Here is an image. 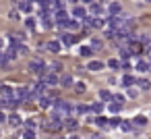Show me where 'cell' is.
Here are the masks:
<instances>
[{
  "mask_svg": "<svg viewBox=\"0 0 151 139\" xmlns=\"http://www.w3.org/2000/svg\"><path fill=\"white\" fill-rule=\"evenodd\" d=\"M25 25H27L29 29H35V19H27V21H25Z\"/></svg>",
  "mask_w": 151,
  "mask_h": 139,
  "instance_id": "cell-38",
  "label": "cell"
},
{
  "mask_svg": "<svg viewBox=\"0 0 151 139\" xmlns=\"http://www.w3.org/2000/svg\"><path fill=\"white\" fill-rule=\"evenodd\" d=\"M106 23H108L106 19H97V17H93V27H95V29H104Z\"/></svg>",
  "mask_w": 151,
  "mask_h": 139,
  "instance_id": "cell-19",
  "label": "cell"
},
{
  "mask_svg": "<svg viewBox=\"0 0 151 139\" xmlns=\"http://www.w3.org/2000/svg\"><path fill=\"white\" fill-rule=\"evenodd\" d=\"M145 2H151V0H145Z\"/></svg>",
  "mask_w": 151,
  "mask_h": 139,
  "instance_id": "cell-51",
  "label": "cell"
},
{
  "mask_svg": "<svg viewBox=\"0 0 151 139\" xmlns=\"http://www.w3.org/2000/svg\"><path fill=\"white\" fill-rule=\"evenodd\" d=\"M137 93H139V91H137L134 87H128V98H137Z\"/></svg>",
  "mask_w": 151,
  "mask_h": 139,
  "instance_id": "cell-39",
  "label": "cell"
},
{
  "mask_svg": "<svg viewBox=\"0 0 151 139\" xmlns=\"http://www.w3.org/2000/svg\"><path fill=\"white\" fill-rule=\"evenodd\" d=\"M120 110H122V104H118V102H112V104H110V112H112V114H116V112H120Z\"/></svg>",
  "mask_w": 151,
  "mask_h": 139,
  "instance_id": "cell-25",
  "label": "cell"
},
{
  "mask_svg": "<svg viewBox=\"0 0 151 139\" xmlns=\"http://www.w3.org/2000/svg\"><path fill=\"white\" fill-rule=\"evenodd\" d=\"M91 110H93V112H97V114H101V110H104V104H101V102H95V104L91 106Z\"/></svg>",
  "mask_w": 151,
  "mask_h": 139,
  "instance_id": "cell-31",
  "label": "cell"
},
{
  "mask_svg": "<svg viewBox=\"0 0 151 139\" xmlns=\"http://www.w3.org/2000/svg\"><path fill=\"white\" fill-rule=\"evenodd\" d=\"M42 77H44L42 81L46 83V87H52V85H58V77H56L54 73H50L48 69H46V71L42 73Z\"/></svg>",
  "mask_w": 151,
  "mask_h": 139,
  "instance_id": "cell-3",
  "label": "cell"
},
{
  "mask_svg": "<svg viewBox=\"0 0 151 139\" xmlns=\"http://www.w3.org/2000/svg\"><path fill=\"white\" fill-rule=\"evenodd\" d=\"M0 50H2V40H0Z\"/></svg>",
  "mask_w": 151,
  "mask_h": 139,
  "instance_id": "cell-48",
  "label": "cell"
},
{
  "mask_svg": "<svg viewBox=\"0 0 151 139\" xmlns=\"http://www.w3.org/2000/svg\"><path fill=\"white\" fill-rule=\"evenodd\" d=\"M132 122H134V125H139V127H143V125H147V118L139 114V116H134V120H132Z\"/></svg>",
  "mask_w": 151,
  "mask_h": 139,
  "instance_id": "cell-29",
  "label": "cell"
},
{
  "mask_svg": "<svg viewBox=\"0 0 151 139\" xmlns=\"http://www.w3.org/2000/svg\"><path fill=\"white\" fill-rule=\"evenodd\" d=\"M15 4H17V9L23 11V13H29V11H31V2H29V0H15Z\"/></svg>",
  "mask_w": 151,
  "mask_h": 139,
  "instance_id": "cell-9",
  "label": "cell"
},
{
  "mask_svg": "<svg viewBox=\"0 0 151 139\" xmlns=\"http://www.w3.org/2000/svg\"><path fill=\"white\" fill-rule=\"evenodd\" d=\"M29 69H31L33 73H37V75H42V73L46 71V69H44V62H42L40 58H33V60L29 62Z\"/></svg>",
  "mask_w": 151,
  "mask_h": 139,
  "instance_id": "cell-6",
  "label": "cell"
},
{
  "mask_svg": "<svg viewBox=\"0 0 151 139\" xmlns=\"http://www.w3.org/2000/svg\"><path fill=\"white\" fill-rule=\"evenodd\" d=\"M66 116H70V104L64 102V100H54V110H52V116L50 118L64 120Z\"/></svg>",
  "mask_w": 151,
  "mask_h": 139,
  "instance_id": "cell-1",
  "label": "cell"
},
{
  "mask_svg": "<svg viewBox=\"0 0 151 139\" xmlns=\"http://www.w3.org/2000/svg\"><path fill=\"white\" fill-rule=\"evenodd\" d=\"M62 127H64V129H68V131H73V129H77V120H75V118H70V116H66V118L62 120Z\"/></svg>",
  "mask_w": 151,
  "mask_h": 139,
  "instance_id": "cell-12",
  "label": "cell"
},
{
  "mask_svg": "<svg viewBox=\"0 0 151 139\" xmlns=\"http://www.w3.org/2000/svg\"><path fill=\"white\" fill-rule=\"evenodd\" d=\"M25 125H27V129H33V131H35V120H33V118H29Z\"/></svg>",
  "mask_w": 151,
  "mask_h": 139,
  "instance_id": "cell-42",
  "label": "cell"
},
{
  "mask_svg": "<svg viewBox=\"0 0 151 139\" xmlns=\"http://www.w3.org/2000/svg\"><path fill=\"white\" fill-rule=\"evenodd\" d=\"M101 48H104V42H101V40H97V38L91 40V50H93V52H95V50H101Z\"/></svg>",
  "mask_w": 151,
  "mask_h": 139,
  "instance_id": "cell-22",
  "label": "cell"
},
{
  "mask_svg": "<svg viewBox=\"0 0 151 139\" xmlns=\"http://www.w3.org/2000/svg\"><path fill=\"white\" fill-rule=\"evenodd\" d=\"M23 139H35V131L33 129H25L23 131Z\"/></svg>",
  "mask_w": 151,
  "mask_h": 139,
  "instance_id": "cell-26",
  "label": "cell"
},
{
  "mask_svg": "<svg viewBox=\"0 0 151 139\" xmlns=\"http://www.w3.org/2000/svg\"><path fill=\"white\" fill-rule=\"evenodd\" d=\"M87 110H89L87 106H77V108H75V112H77V114H85Z\"/></svg>",
  "mask_w": 151,
  "mask_h": 139,
  "instance_id": "cell-36",
  "label": "cell"
},
{
  "mask_svg": "<svg viewBox=\"0 0 151 139\" xmlns=\"http://www.w3.org/2000/svg\"><path fill=\"white\" fill-rule=\"evenodd\" d=\"M134 83H137V79H134L132 75H128V73H126V75L122 77V85H124V87H132Z\"/></svg>",
  "mask_w": 151,
  "mask_h": 139,
  "instance_id": "cell-15",
  "label": "cell"
},
{
  "mask_svg": "<svg viewBox=\"0 0 151 139\" xmlns=\"http://www.w3.org/2000/svg\"><path fill=\"white\" fill-rule=\"evenodd\" d=\"M120 122H122V120H120V118H118V116H114V118H112V120H110V125H112V127H118V125H120Z\"/></svg>",
  "mask_w": 151,
  "mask_h": 139,
  "instance_id": "cell-41",
  "label": "cell"
},
{
  "mask_svg": "<svg viewBox=\"0 0 151 139\" xmlns=\"http://www.w3.org/2000/svg\"><path fill=\"white\" fill-rule=\"evenodd\" d=\"M46 129H48V131H60V129H62V120L50 118V120L46 122Z\"/></svg>",
  "mask_w": 151,
  "mask_h": 139,
  "instance_id": "cell-8",
  "label": "cell"
},
{
  "mask_svg": "<svg viewBox=\"0 0 151 139\" xmlns=\"http://www.w3.org/2000/svg\"><path fill=\"white\" fill-rule=\"evenodd\" d=\"M33 2H40V0H33Z\"/></svg>",
  "mask_w": 151,
  "mask_h": 139,
  "instance_id": "cell-50",
  "label": "cell"
},
{
  "mask_svg": "<svg viewBox=\"0 0 151 139\" xmlns=\"http://www.w3.org/2000/svg\"><path fill=\"white\" fill-rule=\"evenodd\" d=\"M145 50L149 52V56H151V42H147V46H145Z\"/></svg>",
  "mask_w": 151,
  "mask_h": 139,
  "instance_id": "cell-45",
  "label": "cell"
},
{
  "mask_svg": "<svg viewBox=\"0 0 151 139\" xmlns=\"http://www.w3.org/2000/svg\"><path fill=\"white\" fill-rule=\"evenodd\" d=\"M31 93H33V100H35V98H42V96H46V83H44V81H37V83H33V89H31Z\"/></svg>",
  "mask_w": 151,
  "mask_h": 139,
  "instance_id": "cell-4",
  "label": "cell"
},
{
  "mask_svg": "<svg viewBox=\"0 0 151 139\" xmlns=\"http://www.w3.org/2000/svg\"><path fill=\"white\" fill-rule=\"evenodd\" d=\"M60 67H62L60 62H52V64H48V71L50 73H56V71H60Z\"/></svg>",
  "mask_w": 151,
  "mask_h": 139,
  "instance_id": "cell-30",
  "label": "cell"
},
{
  "mask_svg": "<svg viewBox=\"0 0 151 139\" xmlns=\"http://www.w3.org/2000/svg\"><path fill=\"white\" fill-rule=\"evenodd\" d=\"M108 67H110V69H114V71H118V69H120V62H118L116 58H112V60L108 62Z\"/></svg>",
  "mask_w": 151,
  "mask_h": 139,
  "instance_id": "cell-34",
  "label": "cell"
},
{
  "mask_svg": "<svg viewBox=\"0 0 151 139\" xmlns=\"http://www.w3.org/2000/svg\"><path fill=\"white\" fill-rule=\"evenodd\" d=\"M112 100L118 102V104H124V96H112Z\"/></svg>",
  "mask_w": 151,
  "mask_h": 139,
  "instance_id": "cell-40",
  "label": "cell"
},
{
  "mask_svg": "<svg viewBox=\"0 0 151 139\" xmlns=\"http://www.w3.org/2000/svg\"><path fill=\"white\" fill-rule=\"evenodd\" d=\"M60 46H62L60 42H56V40H52V42L48 44V50H50L52 54H58V52H60Z\"/></svg>",
  "mask_w": 151,
  "mask_h": 139,
  "instance_id": "cell-17",
  "label": "cell"
},
{
  "mask_svg": "<svg viewBox=\"0 0 151 139\" xmlns=\"http://www.w3.org/2000/svg\"><path fill=\"white\" fill-rule=\"evenodd\" d=\"M89 71H101L104 69V64L101 62H97V60H93V62H89V67H87Z\"/></svg>",
  "mask_w": 151,
  "mask_h": 139,
  "instance_id": "cell-23",
  "label": "cell"
},
{
  "mask_svg": "<svg viewBox=\"0 0 151 139\" xmlns=\"http://www.w3.org/2000/svg\"><path fill=\"white\" fill-rule=\"evenodd\" d=\"M128 50H130V56H132V54H134V56H139V54L143 52V44L134 40V42H130V46H128Z\"/></svg>",
  "mask_w": 151,
  "mask_h": 139,
  "instance_id": "cell-7",
  "label": "cell"
},
{
  "mask_svg": "<svg viewBox=\"0 0 151 139\" xmlns=\"http://www.w3.org/2000/svg\"><path fill=\"white\" fill-rule=\"evenodd\" d=\"M6 120H9V122H11V127H19V125H21V122H23V118H21V116H19V114H17V112H15V114H11V116H9V118H6Z\"/></svg>",
  "mask_w": 151,
  "mask_h": 139,
  "instance_id": "cell-16",
  "label": "cell"
},
{
  "mask_svg": "<svg viewBox=\"0 0 151 139\" xmlns=\"http://www.w3.org/2000/svg\"><path fill=\"white\" fill-rule=\"evenodd\" d=\"M9 19L17 21V19H19V11H11V13H9Z\"/></svg>",
  "mask_w": 151,
  "mask_h": 139,
  "instance_id": "cell-37",
  "label": "cell"
},
{
  "mask_svg": "<svg viewBox=\"0 0 151 139\" xmlns=\"http://www.w3.org/2000/svg\"><path fill=\"white\" fill-rule=\"evenodd\" d=\"M118 50H120V58H124V60H126V58L130 56V50H128V48H118Z\"/></svg>",
  "mask_w": 151,
  "mask_h": 139,
  "instance_id": "cell-33",
  "label": "cell"
},
{
  "mask_svg": "<svg viewBox=\"0 0 151 139\" xmlns=\"http://www.w3.org/2000/svg\"><path fill=\"white\" fill-rule=\"evenodd\" d=\"M52 17H54V21H56V23H64V21L68 19V13L60 7L58 11H54V13H52Z\"/></svg>",
  "mask_w": 151,
  "mask_h": 139,
  "instance_id": "cell-5",
  "label": "cell"
},
{
  "mask_svg": "<svg viewBox=\"0 0 151 139\" xmlns=\"http://www.w3.org/2000/svg\"><path fill=\"white\" fill-rule=\"evenodd\" d=\"M93 120H95V125H99V127H106V125H108V120H106L104 116H97V118H93Z\"/></svg>",
  "mask_w": 151,
  "mask_h": 139,
  "instance_id": "cell-35",
  "label": "cell"
},
{
  "mask_svg": "<svg viewBox=\"0 0 151 139\" xmlns=\"http://www.w3.org/2000/svg\"><path fill=\"white\" fill-rule=\"evenodd\" d=\"M2 122H6V114H4L2 110H0V125H2Z\"/></svg>",
  "mask_w": 151,
  "mask_h": 139,
  "instance_id": "cell-44",
  "label": "cell"
},
{
  "mask_svg": "<svg viewBox=\"0 0 151 139\" xmlns=\"http://www.w3.org/2000/svg\"><path fill=\"white\" fill-rule=\"evenodd\" d=\"M77 91L83 93V91H85V83H79V85H77Z\"/></svg>",
  "mask_w": 151,
  "mask_h": 139,
  "instance_id": "cell-43",
  "label": "cell"
},
{
  "mask_svg": "<svg viewBox=\"0 0 151 139\" xmlns=\"http://www.w3.org/2000/svg\"><path fill=\"white\" fill-rule=\"evenodd\" d=\"M120 11H122V7L118 2H112L110 4V15H120Z\"/></svg>",
  "mask_w": 151,
  "mask_h": 139,
  "instance_id": "cell-21",
  "label": "cell"
},
{
  "mask_svg": "<svg viewBox=\"0 0 151 139\" xmlns=\"http://www.w3.org/2000/svg\"><path fill=\"white\" fill-rule=\"evenodd\" d=\"M120 127H122V131H126V133H130V131H132V122H128V120L120 122Z\"/></svg>",
  "mask_w": 151,
  "mask_h": 139,
  "instance_id": "cell-32",
  "label": "cell"
},
{
  "mask_svg": "<svg viewBox=\"0 0 151 139\" xmlns=\"http://www.w3.org/2000/svg\"><path fill=\"white\" fill-rule=\"evenodd\" d=\"M79 52H81V56H83V58H91V56H93L91 46H81V50H79Z\"/></svg>",
  "mask_w": 151,
  "mask_h": 139,
  "instance_id": "cell-18",
  "label": "cell"
},
{
  "mask_svg": "<svg viewBox=\"0 0 151 139\" xmlns=\"http://www.w3.org/2000/svg\"><path fill=\"white\" fill-rule=\"evenodd\" d=\"M137 83H139V87H141V89H149V87H151V83H149V79H139Z\"/></svg>",
  "mask_w": 151,
  "mask_h": 139,
  "instance_id": "cell-27",
  "label": "cell"
},
{
  "mask_svg": "<svg viewBox=\"0 0 151 139\" xmlns=\"http://www.w3.org/2000/svg\"><path fill=\"white\" fill-rule=\"evenodd\" d=\"M60 44L68 48V46H73V44H75V38H73L70 33H62V38H60Z\"/></svg>",
  "mask_w": 151,
  "mask_h": 139,
  "instance_id": "cell-11",
  "label": "cell"
},
{
  "mask_svg": "<svg viewBox=\"0 0 151 139\" xmlns=\"http://www.w3.org/2000/svg\"><path fill=\"white\" fill-rule=\"evenodd\" d=\"M60 85H64V87H70V85H73V77H70V75H64V77L60 79Z\"/></svg>",
  "mask_w": 151,
  "mask_h": 139,
  "instance_id": "cell-24",
  "label": "cell"
},
{
  "mask_svg": "<svg viewBox=\"0 0 151 139\" xmlns=\"http://www.w3.org/2000/svg\"><path fill=\"white\" fill-rule=\"evenodd\" d=\"M85 15H87V11H85L83 7H75V9H73V17H75V19H79V21H81Z\"/></svg>",
  "mask_w": 151,
  "mask_h": 139,
  "instance_id": "cell-14",
  "label": "cell"
},
{
  "mask_svg": "<svg viewBox=\"0 0 151 139\" xmlns=\"http://www.w3.org/2000/svg\"><path fill=\"white\" fill-rule=\"evenodd\" d=\"M15 100H17V102H27V100H33V93H31V89H27V87H19V89L15 91Z\"/></svg>",
  "mask_w": 151,
  "mask_h": 139,
  "instance_id": "cell-2",
  "label": "cell"
},
{
  "mask_svg": "<svg viewBox=\"0 0 151 139\" xmlns=\"http://www.w3.org/2000/svg\"><path fill=\"white\" fill-rule=\"evenodd\" d=\"M99 100H104V102H106V100H112V93H110L108 89H101V91H99Z\"/></svg>",
  "mask_w": 151,
  "mask_h": 139,
  "instance_id": "cell-28",
  "label": "cell"
},
{
  "mask_svg": "<svg viewBox=\"0 0 151 139\" xmlns=\"http://www.w3.org/2000/svg\"><path fill=\"white\" fill-rule=\"evenodd\" d=\"M149 69H151V60H139V62H137V71L147 73Z\"/></svg>",
  "mask_w": 151,
  "mask_h": 139,
  "instance_id": "cell-13",
  "label": "cell"
},
{
  "mask_svg": "<svg viewBox=\"0 0 151 139\" xmlns=\"http://www.w3.org/2000/svg\"><path fill=\"white\" fill-rule=\"evenodd\" d=\"M68 139H79V137H77V135H73V137H68Z\"/></svg>",
  "mask_w": 151,
  "mask_h": 139,
  "instance_id": "cell-47",
  "label": "cell"
},
{
  "mask_svg": "<svg viewBox=\"0 0 151 139\" xmlns=\"http://www.w3.org/2000/svg\"><path fill=\"white\" fill-rule=\"evenodd\" d=\"M91 139H99V137H91Z\"/></svg>",
  "mask_w": 151,
  "mask_h": 139,
  "instance_id": "cell-49",
  "label": "cell"
},
{
  "mask_svg": "<svg viewBox=\"0 0 151 139\" xmlns=\"http://www.w3.org/2000/svg\"><path fill=\"white\" fill-rule=\"evenodd\" d=\"M91 15H93V17H99V15H101V7H99L97 2H91Z\"/></svg>",
  "mask_w": 151,
  "mask_h": 139,
  "instance_id": "cell-20",
  "label": "cell"
},
{
  "mask_svg": "<svg viewBox=\"0 0 151 139\" xmlns=\"http://www.w3.org/2000/svg\"><path fill=\"white\" fill-rule=\"evenodd\" d=\"M0 96H2V98H15V91H13L11 85H2V87H0Z\"/></svg>",
  "mask_w": 151,
  "mask_h": 139,
  "instance_id": "cell-10",
  "label": "cell"
},
{
  "mask_svg": "<svg viewBox=\"0 0 151 139\" xmlns=\"http://www.w3.org/2000/svg\"><path fill=\"white\" fill-rule=\"evenodd\" d=\"M93 2V0H83V4H91Z\"/></svg>",
  "mask_w": 151,
  "mask_h": 139,
  "instance_id": "cell-46",
  "label": "cell"
}]
</instances>
